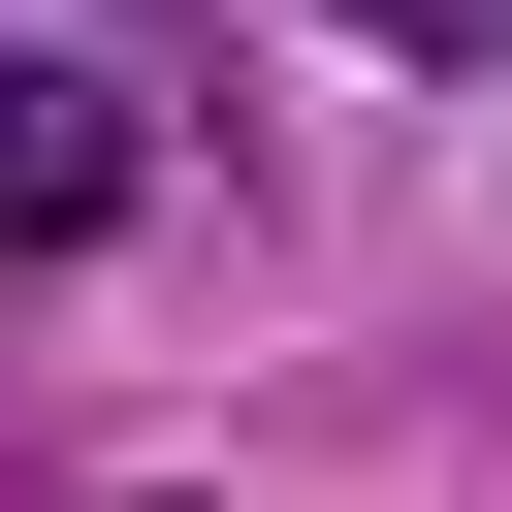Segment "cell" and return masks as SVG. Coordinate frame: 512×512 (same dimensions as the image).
I'll list each match as a JSON object with an SVG mask.
<instances>
[{
	"mask_svg": "<svg viewBox=\"0 0 512 512\" xmlns=\"http://www.w3.org/2000/svg\"><path fill=\"white\" fill-rule=\"evenodd\" d=\"M128 224V96L96 64H0V256H96Z\"/></svg>",
	"mask_w": 512,
	"mask_h": 512,
	"instance_id": "1",
	"label": "cell"
},
{
	"mask_svg": "<svg viewBox=\"0 0 512 512\" xmlns=\"http://www.w3.org/2000/svg\"><path fill=\"white\" fill-rule=\"evenodd\" d=\"M320 32H384V64H448V32H480V0H320Z\"/></svg>",
	"mask_w": 512,
	"mask_h": 512,
	"instance_id": "2",
	"label": "cell"
}]
</instances>
